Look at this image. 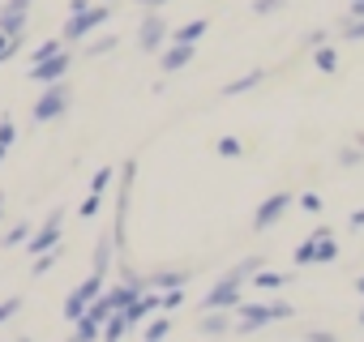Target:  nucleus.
Segmentation results:
<instances>
[{"mask_svg": "<svg viewBox=\"0 0 364 342\" xmlns=\"http://www.w3.org/2000/svg\"><path fill=\"white\" fill-rule=\"evenodd\" d=\"M287 316H296V308L291 304H283V299H274V304H240L236 308V333H257V329H266V325H274V321H287Z\"/></svg>", "mask_w": 364, "mask_h": 342, "instance_id": "1", "label": "nucleus"}, {"mask_svg": "<svg viewBox=\"0 0 364 342\" xmlns=\"http://www.w3.org/2000/svg\"><path fill=\"white\" fill-rule=\"evenodd\" d=\"M103 22H112V5H107V0H99V5H90L86 13H73L69 22H65V31H60V39L65 43H82L86 35H95Z\"/></svg>", "mask_w": 364, "mask_h": 342, "instance_id": "2", "label": "nucleus"}, {"mask_svg": "<svg viewBox=\"0 0 364 342\" xmlns=\"http://www.w3.org/2000/svg\"><path fill=\"white\" fill-rule=\"evenodd\" d=\"M69 82H56V86H43V94H39V103H35V124H48V120H60L65 111H69Z\"/></svg>", "mask_w": 364, "mask_h": 342, "instance_id": "3", "label": "nucleus"}, {"mask_svg": "<svg viewBox=\"0 0 364 342\" xmlns=\"http://www.w3.org/2000/svg\"><path fill=\"white\" fill-rule=\"evenodd\" d=\"M240 287H245V282H236L232 274H223V278L206 291L202 308H206V312H236V308L245 304V299H240Z\"/></svg>", "mask_w": 364, "mask_h": 342, "instance_id": "4", "label": "nucleus"}, {"mask_svg": "<svg viewBox=\"0 0 364 342\" xmlns=\"http://www.w3.org/2000/svg\"><path fill=\"white\" fill-rule=\"evenodd\" d=\"M60 231H65V210H52V214L43 219V227L31 236L26 253H31V257H43V253H52V248L60 244Z\"/></svg>", "mask_w": 364, "mask_h": 342, "instance_id": "5", "label": "nucleus"}, {"mask_svg": "<svg viewBox=\"0 0 364 342\" xmlns=\"http://www.w3.org/2000/svg\"><path fill=\"white\" fill-rule=\"evenodd\" d=\"M291 206H296V197H291V193H270V197L253 210V231H270V227L291 210Z\"/></svg>", "mask_w": 364, "mask_h": 342, "instance_id": "6", "label": "nucleus"}, {"mask_svg": "<svg viewBox=\"0 0 364 342\" xmlns=\"http://www.w3.org/2000/svg\"><path fill=\"white\" fill-rule=\"evenodd\" d=\"M163 43H167V22L150 9V13L141 18V26H137V48H141V52H163Z\"/></svg>", "mask_w": 364, "mask_h": 342, "instance_id": "7", "label": "nucleus"}, {"mask_svg": "<svg viewBox=\"0 0 364 342\" xmlns=\"http://www.w3.org/2000/svg\"><path fill=\"white\" fill-rule=\"evenodd\" d=\"M193 56H198V43H167L159 52V69L163 73H180V69L193 65Z\"/></svg>", "mask_w": 364, "mask_h": 342, "instance_id": "8", "label": "nucleus"}, {"mask_svg": "<svg viewBox=\"0 0 364 342\" xmlns=\"http://www.w3.org/2000/svg\"><path fill=\"white\" fill-rule=\"evenodd\" d=\"M69 65H73L69 52H60V56H52V60H43V65H31V82H39V86H56V82H65Z\"/></svg>", "mask_w": 364, "mask_h": 342, "instance_id": "9", "label": "nucleus"}, {"mask_svg": "<svg viewBox=\"0 0 364 342\" xmlns=\"http://www.w3.org/2000/svg\"><path fill=\"white\" fill-rule=\"evenodd\" d=\"M198 329L206 338H228V333H236V312H206L198 321Z\"/></svg>", "mask_w": 364, "mask_h": 342, "instance_id": "10", "label": "nucleus"}, {"mask_svg": "<svg viewBox=\"0 0 364 342\" xmlns=\"http://www.w3.org/2000/svg\"><path fill=\"white\" fill-rule=\"evenodd\" d=\"M185 282H189V270H154V274L146 278L150 291H180Z\"/></svg>", "mask_w": 364, "mask_h": 342, "instance_id": "11", "label": "nucleus"}, {"mask_svg": "<svg viewBox=\"0 0 364 342\" xmlns=\"http://www.w3.org/2000/svg\"><path fill=\"white\" fill-rule=\"evenodd\" d=\"M262 82H266V73H262V69H249L245 77H236V82H228V86H223V99H240V94H249V90H253V86H262Z\"/></svg>", "mask_w": 364, "mask_h": 342, "instance_id": "12", "label": "nucleus"}, {"mask_svg": "<svg viewBox=\"0 0 364 342\" xmlns=\"http://www.w3.org/2000/svg\"><path fill=\"white\" fill-rule=\"evenodd\" d=\"M112 257H116V244H112V236H103V240L95 244V265H90V274L107 278V270H112Z\"/></svg>", "mask_w": 364, "mask_h": 342, "instance_id": "13", "label": "nucleus"}, {"mask_svg": "<svg viewBox=\"0 0 364 342\" xmlns=\"http://www.w3.org/2000/svg\"><path fill=\"white\" fill-rule=\"evenodd\" d=\"M249 282H253L257 291H283V287H287L291 278H287V274H279V270H257V274H253Z\"/></svg>", "mask_w": 364, "mask_h": 342, "instance_id": "14", "label": "nucleus"}, {"mask_svg": "<svg viewBox=\"0 0 364 342\" xmlns=\"http://www.w3.org/2000/svg\"><path fill=\"white\" fill-rule=\"evenodd\" d=\"M69 342H103V325L90 321V316H82V321H73V338Z\"/></svg>", "mask_w": 364, "mask_h": 342, "instance_id": "15", "label": "nucleus"}, {"mask_svg": "<svg viewBox=\"0 0 364 342\" xmlns=\"http://www.w3.org/2000/svg\"><path fill=\"white\" fill-rule=\"evenodd\" d=\"M257 270H266V257H245V261H236V265H232L228 274H232L236 282H249V278H253Z\"/></svg>", "mask_w": 364, "mask_h": 342, "instance_id": "16", "label": "nucleus"}, {"mask_svg": "<svg viewBox=\"0 0 364 342\" xmlns=\"http://www.w3.org/2000/svg\"><path fill=\"white\" fill-rule=\"evenodd\" d=\"M103 282H107V278H99V274H90V278H82V282H77V287H73V291H77V295H82V299H86V308H90V304H95V299H99V295H103V291H107V287H103Z\"/></svg>", "mask_w": 364, "mask_h": 342, "instance_id": "17", "label": "nucleus"}, {"mask_svg": "<svg viewBox=\"0 0 364 342\" xmlns=\"http://www.w3.org/2000/svg\"><path fill=\"white\" fill-rule=\"evenodd\" d=\"M206 31H210V22H206V18H198V22H189V26H180V31L171 35V43H198Z\"/></svg>", "mask_w": 364, "mask_h": 342, "instance_id": "18", "label": "nucleus"}, {"mask_svg": "<svg viewBox=\"0 0 364 342\" xmlns=\"http://www.w3.org/2000/svg\"><path fill=\"white\" fill-rule=\"evenodd\" d=\"M313 65H317L321 73H334V69H338V52H334L330 43H321V48H313Z\"/></svg>", "mask_w": 364, "mask_h": 342, "instance_id": "19", "label": "nucleus"}, {"mask_svg": "<svg viewBox=\"0 0 364 342\" xmlns=\"http://www.w3.org/2000/svg\"><path fill=\"white\" fill-rule=\"evenodd\" d=\"M124 333H129V321H124L120 312H112V316L103 321V342H120Z\"/></svg>", "mask_w": 364, "mask_h": 342, "instance_id": "20", "label": "nucleus"}, {"mask_svg": "<svg viewBox=\"0 0 364 342\" xmlns=\"http://www.w3.org/2000/svg\"><path fill=\"white\" fill-rule=\"evenodd\" d=\"M65 52V39H48V43H39L35 52H31V65H43V60H52V56H60Z\"/></svg>", "mask_w": 364, "mask_h": 342, "instance_id": "21", "label": "nucleus"}, {"mask_svg": "<svg viewBox=\"0 0 364 342\" xmlns=\"http://www.w3.org/2000/svg\"><path fill=\"white\" fill-rule=\"evenodd\" d=\"M291 265H317V236H309V240L291 253Z\"/></svg>", "mask_w": 364, "mask_h": 342, "instance_id": "22", "label": "nucleus"}, {"mask_svg": "<svg viewBox=\"0 0 364 342\" xmlns=\"http://www.w3.org/2000/svg\"><path fill=\"white\" fill-rule=\"evenodd\" d=\"M116 43H120L116 35H103V39H95V43H86V48H82V56H86V60H95V56H107V52H112Z\"/></svg>", "mask_w": 364, "mask_h": 342, "instance_id": "23", "label": "nucleus"}, {"mask_svg": "<svg viewBox=\"0 0 364 342\" xmlns=\"http://www.w3.org/2000/svg\"><path fill=\"white\" fill-rule=\"evenodd\" d=\"M167 333H171V316H154V321L146 325V338H141V342H163Z\"/></svg>", "mask_w": 364, "mask_h": 342, "instance_id": "24", "label": "nucleus"}, {"mask_svg": "<svg viewBox=\"0 0 364 342\" xmlns=\"http://www.w3.org/2000/svg\"><path fill=\"white\" fill-rule=\"evenodd\" d=\"M31 236H35V231H31V223H18V227H9V231H5V240H0V244H5V248H14V244H31Z\"/></svg>", "mask_w": 364, "mask_h": 342, "instance_id": "25", "label": "nucleus"}, {"mask_svg": "<svg viewBox=\"0 0 364 342\" xmlns=\"http://www.w3.org/2000/svg\"><path fill=\"white\" fill-rule=\"evenodd\" d=\"M86 316V299L77 295V291H69V299H65V321L73 325V321H82Z\"/></svg>", "mask_w": 364, "mask_h": 342, "instance_id": "26", "label": "nucleus"}, {"mask_svg": "<svg viewBox=\"0 0 364 342\" xmlns=\"http://www.w3.org/2000/svg\"><path fill=\"white\" fill-rule=\"evenodd\" d=\"M112 180H116V171H112V167H99V171H95V180H90V193H99V197H103Z\"/></svg>", "mask_w": 364, "mask_h": 342, "instance_id": "27", "label": "nucleus"}, {"mask_svg": "<svg viewBox=\"0 0 364 342\" xmlns=\"http://www.w3.org/2000/svg\"><path fill=\"white\" fill-rule=\"evenodd\" d=\"M215 150H219V158H240V154H245V145H240L236 137H219Z\"/></svg>", "mask_w": 364, "mask_h": 342, "instance_id": "28", "label": "nucleus"}, {"mask_svg": "<svg viewBox=\"0 0 364 342\" xmlns=\"http://www.w3.org/2000/svg\"><path fill=\"white\" fill-rule=\"evenodd\" d=\"M56 261H60V244H56L52 253H43V257H35V265H31V274H48V270H52Z\"/></svg>", "mask_w": 364, "mask_h": 342, "instance_id": "29", "label": "nucleus"}, {"mask_svg": "<svg viewBox=\"0 0 364 342\" xmlns=\"http://www.w3.org/2000/svg\"><path fill=\"white\" fill-rule=\"evenodd\" d=\"M0 141H5V145L18 141V124H14V116H0Z\"/></svg>", "mask_w": 364, "mask_h": 342, "instance_id": "30", "label": "nucleus"}, {"mask_svg": "<svg viewBox=\"0 0 364 342\" xmlns=\"http://www.w3.org/2000/svg\"><path fill=\"white\" fill-rule=\"evenodd\" d=\"M14 312H22V295H9V299H0V325H5Z\"/></svg>", "mask_w": 364, "mask_h": 342, "instance_id": "31", "label": "nucleus"}, {"mask_svg": "<svg viewBox=\"0 0 364 342\" xmlns=\"http://www.w3.org/2000/svg\"><path fill=\"white\" fill-rule=\"evenodd\" d=\"M338 35H343V39H347V43H360V39H364V22H351V18H347V22H343V31H338Z\"/></svg>", "mask_w": 364, "mask_h": 342, "instance_id": "32", "label": "nucleus"}, {"mask_svg": "<svg viewBox=\"0 0 364 342\" xmlns=\"http://www.w3.org/2000/svg\"><path fill=\"white\" fill-rule=\"evenodd\" d=\"M296 206H300V210H309V214H321V197H317V193H300V197H296Z\"/></svg>", "mask_w": 364, "mask_h": 342, "instance_id": "33", "label": "nucleus"}, {"mask_svg": "<svg viewBox=\"0 0 364 342\" xmlns=\"http://www.w3.org/2000/svg\"><path fill=\"white\" fill-rule=\"evenodd\" d=\"M99 206H103V197H99V193H86V202H82V210H77V214H82V219H95V214H99Z\"/></svg>", "mask_w": 364, "mask_h": 342, "instance_id": "34", "label": "nucleus"}, {"mask_svg": "<svg viewBox=\"0 0 364 342\" xmlns=\"http://www.w3.org/2000/svg\"><path fill=\"white\" fill-rule=\"evenodd\" d=\"M180 304H185V287H180V291H163V312H176Z\"/></svg>", "mask_w": 364, "mask_h": 342, "instance_id": "35", "label": "nucleus"}, {"mask_svg": "<svg viewBox=\"0 0 364 342\" xmlns=\"http://www.w3.org/2000/svg\"><path fill=\"white\" fill-rule=\"evenodd\" d=\"M360 158H364V150H360V145H347V150L338 154V162H343V167H355Z\"/></svg>", "mask_w": 364, "mask_h": 342, "instance_id": "36", "label": "nucleus"}, {"mask_svg": "<svg viewBox=\"0 0 364 342\" xmlns=\"http://www.w3.org/2000/svg\"><path fill=\"white\" fill-rule=\"evenodd\" d=\"M279 9H283V0H257V5H253V13H262V18L266 13H279Z\"/></svg>", "mask_w": 364, "mask_h": 342, "instance_id": "37", "label": "nucleus"}, {"mask_svg": "<svg viewBox=\"0 0 364 342\" xmlns=\"http://www.w3.org/2000/svg\"><path fill=\"white\" fill-rule=\"evenodd\" d=\"M304 342H338V333H330V329H309Z\"/></svg>", "mask_w": 364, "mask_h": 342, "instance_id": "38", "label": "nucleus"}, {"mask_svg": "<svg viewBox=\"0 0 364 342\" xmlns=\"http://www.w3.org/2000/svg\"><path fill=\"white\" fill-rule=\"evenodd\" d=\"M31 5L35 0H5V9H14V13H31Z\"/></svg>", "mask_w": 364, "mask_h": 342, "instance_id": "39", "label": "nucleus"}, {"mask_svg": "<svg viewBox=\"0 0 364 342\" xmlns=\"http://www.w3.org/2000/svg\"><path fill=\"white\" fill-rule=\"evenodd\" d=\"M347 227H351V231H360V227H364V206H360V210H355V214L347 219Z\"/></svg>", "mask_w": 364, "mask_h": 342, "instance_id": "40", "label": "nucleus"}, {"mask_svg": "<svg viewBox=\"0 0 364 342\" xmlns=\"http://www.w3.org/2000/svg\"><path fill=\"white\" fill-rule=\"evenodd\" d=\"M86 9H90V0H69V18L73 13H86Z\"/></svg>", "mask_w": 364, "mask_h": 342, "instance_id": "41", "label": "nucleus"}, {"mask_svg": "<svg viewBox=\"0 0 364 342\" xmlns=\"http://www.w3.org/2000/svg\"><path fill=\"white\" fill-rule=\"evenodd\" d=\"M351 22H364V0H351Z\"/></svg>", "mask_w": 364, "mask_h": 342, "instance_id": "42", "label": "nucleus"}, {"mask_svg": "<svg viewBox=\"0 0 364 342\" xmlns=\"http://www.w3.org/2000/svg\"><path fill=\"white\" fill-rule=\"evenodd\" d=\"M141 9H159V5H167V0H137Z\"/></svg>", "mask_w": 364, "mask_h": 342, "instance_id": "43", "label": "nucleus"}, {"mask_svg": "<svg viewBox=\"0 0 364 342\" xmlns=\"http://www.w3.org/2000/svg\"><path fill=\"white\" fill-rule=\"evenodd\" d=\"M9 150H14V145H5V141H0V162H5V154H9Z\"/></svg>", "mask_w": 364, "mask_h": 342, "instance_id": "44", "label": "nucleus"}, {"mask_svg": "<svg viewBox=\"0 0 364 342\" xmlns=\"http://www.w3.org/2000/svg\"><path fill=\"white\" fill-rule=\"evenodd\" d=\"M355 291H360V295H364V274H360V278H355Z\"/></svg>", "mask_w": 364, "mask_h": 342, "instance_id": "45", "label": "nucleus"}, {"mask_svg": "<svg viewBox=\"0 0 364 342\" xmlns=\"http://www.w3.org/2000/svg\"><path fill=\"white\" fill-rule=\"evenodd\" d=\"M0 219H5V193H0Z\"/></svg>", "mask_w": 364, "mask_h": 342, "instance_id": "46", "label": "nucleus"}, {"mask_svg": "<svg viewBox=\"0 0 364 342\" xmlns=\"http://www.w3.org/2000/svg\"><path fill=\"white\" fill-rule=\"evenodd\" d=\"M355 145H360V150H364V133H360V141H355Z\"/></svg>", "mask_w": 364, "mask_h": 342, "instance_id": "47", "label": "nucleus"}, {"mask_svg": "<svg viewBox=\"0 0 364 342\" xmlns=\"http://www.w3.org/2000/svg\"><path fill=\"white\" fill-rule=\"evenodd\" d=\"M360 325H364V308H360Z\"/></svg>", "mask_w": 364, "mask_h": 342, "instance_id": "48", "label": "nucleus"}, {"mask_svg": "<svg viewBox=\"0 0 364 342\" xmlns=\"http://www.w3.org/2000/svg\"><path fill=\"white\" fill-rule=\"evenodd\" d=\"M107 5H112V0H107Z\"/></svg>", "mask_w": 364, "mask_h": 342, "instance_id": "49", "label": "nucleus"}]
</instances>
